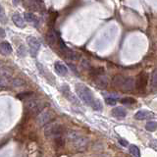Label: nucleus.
<instances>
[{
    "label": "nucleus",
    "instance_id": "obj_19",
    "mask_svg": "<svg viewBox=\"0 0 157 157\" xmlns=\"http://www.w3.org/2000/svg\"><path fill=\"white\" fill-rule=\"evenodd\" d=\"M125 78H126V77H124L123 75H120V74H118V75H115L112 78V85H113V87L121 88Z\"/></svg>",
    "mask_w": 157,
    "mask_h": 157
},
{
    "label": "nucleus",
    "instance_id": "obj_23",
    "mask_svg": "<svg viewBox=\"0 0 157 157\" xmlns=\"http://www.w3.org/2000/svg\"><path fill=\"white\" fill-rule=\"evenodd\" d=\"M10 85L12 87H15V88L24 87V85H26V82L23 81V80L20 78H15V79H12L10 81Z\"/></svg>",
    "mask_w": 157,
    "mask_h": 157
},
{
    "label": "nucleus",
    "instance_id": "obj_18",
    "mask_svg": "<svg viewBox=\"0 0 157 157\" xmlns=\"http://www.w3.org/2000/svg\"><path fill=\"white\" fill-rule=\"evenodd\" d=\"M61 91L63 92V94L65 95V96L68 98V99L71 100V102H74V103H78V100L76 99L75 96L72 94V92L70 91V88L69 87H67V85H64V87L61 88Z\"/></svg>",
    "mask_w": 157,
    "mask_h": 157
},
{
    "label": "nucleus",
    "instance_id": "obj_20",
    "mask_svg": "<svg viewBox=\"0 0 157 157\" xmlns=\"http://www.w3.org/2000/svg\"><path fill=\"white\" fill-rule=\"evenodd\" d=\"M12 20H13L14 24L16 25L18 27H25V21L22 18V16L19 14V13H16L13 15V17H12Z\"/></svg>",
    "mask_w": 157,
    "mask_h": 157
},
{
    "label": "nucleus",
    "instance_id": "obj_2",
    "mask_svg": "<svg viewBox=\"0 0 157 157\" xmlns=\"http://www.w3.org/2000/svg\"><path fill=\"white\" fill-rule=\"evenodd\" d=\"M46 104L43 101L38 99V98H30V99L27 100L26 105H25V109H26V113L30 116H38L41 111L45 109Z\"/></svg>",
    "mask_w": 157,
    "mask_h": 157
},
{
    "label": "nucleus",
    "instance_id": "obj_34",
    "mask_svg": "<svg viewBox=\"0 0 157 157\" xmlns=\"http://www.w3.org/2000/svg\"><path fill=\"white\" fill-rule=\"evenodd\" d=\"M5 20V11L1 5H0V21Z\"/></svg>",
    "mask_w": 157,
    "mask_h": 157
},
{
    "label": "nucleus",
    "instance_id": "obj_3",
    "mask_svg": "<svg viewBox=\"0 0 157 157\" xmlns=\"http://www.w3.org/2000/svg\"><path fill=\"white\" fill-rule=\"evenodd\" d=\"M76 93L79 96L82 102L88 104V105H92L95 100V98L92 94V91L88 88L87 85H82V84H77L76 85Z\"/></svg>",
    "mask_w": 157,
    "mask_h": 157
},
{
    "label": "nucleus",
    "instance_id": "obj_33",
    "mask_svg": "<svg viewBox=\"0 0 157 157\" xmlns=\"http://www.w3.org/2000/svg\"><path fill=\"white\" fill-rule=\"evenodd\" d=\"M18 54L20 55V56H25L26 55V49H25L24 45H21L19 49H18Z\"/></svg>",
    "mask_w": 157,
    "mask_h": 157
},
{
    "label": "nucleus",
    "instance_id": "obj_17",
    "mask_svg": "<svg viewBox=\"0 0 157 157\" xmlns=\"http://www.w3.org/2000/svg\"><path fill=\"white\" fill-rule=\"evenodd\" d=\"M154 116L153 113L148 112V111H138L135 113V118L137 120H145V119H150Z\"/></svg>",
    "mask_w": 157,
    "mask_h": 157
},
{
    "label": "nucleus",
    "instance_id": "obj_30",
    "mask_svg": "<svg viewBox=\"0 0 157 157\" xmlns=\"http://www.w3.org/2000/svg\"><path fill=\"white\" fill-rule=\"evenodd\" d=\"M91 107L93 108L94 110H102V108H103V106H102V103L100 102L99 100L98 99H95L94 100V102H93V104L91 105Z\"/></svg>",
    "mask_w": 157,
    "mask_h": 157
},
{
    "label": "nucleus",
    "instance_id": "obj_12",
    "mask_svg": "<svg viewBox=\"0 0 157 157\" xmlns=\"http://www.w3.org/2000/svg\"><path fill=\"white\" fill-rule=\"evenodd\" d=\"M146 84H147V75L144 73H141L138 76V79L137 82V88L138 90H143L146 87Z\"/></svg>",
    "mask_w": 157,
    "mask_h": 157
},
{
    "label": "nucleus",
    "instance_id": "obj_7",
    "mask_svg": "<svg viewBox=\"0 0 157 157\" xmlns=\"http://www.w3.org/2000/svg\"><path fill=\"white\" fill-rule=\"evenodd\" d=\"M27 44L30 46V52L33 56H36L38 50L41 49V42L36 38H33V36H30L27 38Z\"/></svg>",
    "mask_w": 157,
    "mask_h": 157
},
{
    "label": "nucleus",
    "instance_id": "obj_27",
    "mask_svg": "<svg viewBox=\"0 0 157 157\" xmlns=\"http://www.w3.org/2000/svg\"><path fill=\"white\" fill-rule=\"evenodd\" d=\"M145 129L147 131H150V132H154L156 129H157V122L154 121H150L148 122L147 124L145 125Z\"/></svg>",
    "mask_w": 157,
    "mask_h": 157
},
{
    "label": "nucleus",
    "instance_id": "obj_31",
    "mask_svg": "<svg viewBox=\"0 0 157 157\" xmlns=\"http://www.w3.org/2000/svg\"><path fill=\"white\" fill-rule=\"evenodd\" d=\"M9 85H10V79H5L0 77V88L7 87Z\"/></svg>",
    "mask_w": 157,
    "mask_h": 157
},
{
    "label": "nucleus",
    "instance_id": "obj_32",
    "mask_svg": "<svg viewBox=\"0 0 157 157\" xmlns=\"http://www.w3.org/2000/svg\"><path fill=\"white\" fill-rule=\"evenodd\" d=\"M106 103L109 104V105H115L116 104V99L115 98H112V97H106Z\"/></svg>",
    "mask_w": 157,
    "mask_h": 157
},
{
    "label": "nucleus",
    "instance_id": "obj_5",
    "mask_svg": "<svg viewBox=\"0 0 157 157\" xmlns=\"http://www.w3.org/2000/svg\"><path fill=\"white\" fill-rule=\"evenodd\" d=\"M53 119H54L53 112L49 109H44L43 111H41L36 116V123L39 126H45L50 124Z\"/></svg>",
    "mask_w": 157,
    "mask_h": 157
},
{
    "label": "nucleus",
    "instance_id": "obj_14",
    "mask_svg": "<svg viewBox=\"0 0 157 157\" xmlns=\"http://www.w3.org/2000/svg\"><path fill=\"white\" fill-rule=\"evenodd\" d=\"M13 51L12 49V46L10 45V43L6 41H3L0 43V53L3 55H10Z\"/></svg>",
    "mask_w": 157,
    "mask_h": 157
},
{
    "label": "nucleus",
    "instance_id": "obj_21",
    "mask_svg": "<svg viewBox=\"0 0 157 157\" xmlns=\"http://www.w3.org/2000/svg\"><path fill=\"white\" fill-rule=\"evenodd\" d=\"M35 96V92L33 91H27V92H21L17 95V97L21 100H29L30 98Z\"/></svg>",
    "mask_w": 157,
    "mask_h": 157
},
{
    "label": "nucleus",
    "instance_id": "obj_35",
    "mask_svg": "<svg viewBox=\"0 0 157 157\" xmlns=\"http://www.w3.org/2000/svg\"><path fill=\"white\" fill-rule=\"evenodd\" d=\"M6 36V33L5 30L2 29V27H0V38H4Z\"/></svg>",
    "mask_w": 157,
    "mask_h": 157
},
{
    "label": "nucleus",
    "instance_id": "obj_29",
    "mask_svg": "<svg viewBox=\"0 0 157 157\" xmlns=\"http://www.w3.org/2000/svg\"><path fill=\"white\" fill-rule=\"evenodd\" d=\"M121 103L127 104V105H129V104H134V103H135V99L133 97H124L121 99Z\"/></svg>",
    "mask_w": 157,
    "mask_h": 157
},
{
    "label": "nucleus",
    "instance_id": "obj_15",
    "mask_svg": "<svg viewBox=\"0 0 157 157\" xmlns=\"http://www.w3.org/2000/svg\"><path fill=\"white\" fill-rule=\"evenodd\" d=\"M112 115L117 119H123L127 115V111L122 107H115L112 110Z\"/></svg>",
    "mask_w": 157,
    "mask_h": 157
},
{
    "label": "nucleus",
    "instance_id": "obj_25",
    "mask_svg": "<svg viewBox=\"0 0 157 157\" xmlns=\"http://www.w3.org/2000/svg\"><path fill=\"white\" fill-rule=\"evenodd\" d=\"M129 150H130L131 154L134 157H140V150L137 145L132 144V145H130V147H129Z\"/></svg>",
    "mask_w": 157,
    "mask_h": 157
},
{
    "label": "nucleus",
    "instance_id": "obj_26",
    "mask_svg": "<svg viewBox=\"0 0 157 157\" xmlns=\"http://www.w3.org/2000/svg\"><path fill=\"white\" fill-rule=\"evenodd\" d=\"M54 143H55V146H56L57 148H62V147L65 146V138H64L63 137L55 138Z\"/></svg>",
    "mask_w": 157,
    "mask_h": 157
},
{
    "label": "nucleus",
    "instance_id": "obj_6",
    "mask_svg": "<svg viewBox=\"0 0 157 157\" xmlns=\"http://www.w3.org/2000/svg\"><path fill=\"white\" fill-rule=\"evenodd\" d=\"M59 48H60L61 53H62L66 58H68L69 60L77 61L80 59V54L77 53V52H75V51H73L72 49L68 48L66 44L64 43L61 39H59Z\"/></svg>",
    "mask_w": 157,
    "mask_h": 157
},
{
    "label": "nucleus",
    "instance_id": "obj_22",
    "mask_svg": "<svg viewBox=\"0 0 157 157\" xmlns=\"http://www.w3.org/2000/svg\"><path fill=\"white\" fill-rule=\"evenodd\" d=\"M25 20L29 23H33V24H38V18L33 15V13H25Z\"/></svg>",
    "mask_w": 157,
    "mask_h": 157
},
{
    "label": "nucleus",
    "instance_id": "obj_8",
    "mask_svg": "<svg viewBox=\"0 0 157 157\" xmlns=\"http://www.w3.org/2000/svg\"><path fill=\"white\" fill-rule=\"evenodd\" d=\"M25 7L27 8L30 11H41L44 8V3L42 1H38V0H33V1H25L23 2Z\"/></svg>",
    "mask_w": 157,
    "mask_h": 157
},
{
    "label": "nucleus",
    "instance_id": "obj_24",
    "mask_svg": "<svg viewBox=\"0 0 157 157\" xmlns=\"http://www.w3.org/2000/svg\"><path fill=\"white\" fill-rule=\"evenodd\" d=\"M90 74L91 76L93 77H99V76H102L104 74V69L103 68H91V69L90 70Z\"/></svg>",
    "mask_w": 157,
    "mask_h": 157
},
{
    "label": "nucleus",
    "instance_id": "obj_10",
    "mask_svg": "<svg viewBox=\"0 0 157 157\" xmlns=\"http://www.w3.org/2000/svg\"><path fill=\"white\" fill-rule=\"evenodd\" d=\"M46 41H47V43L51 46H54L56 45L57 41H59V38H58V35L57 33H55L54 30H49L47 35H46Z\"/></svg>",
    "mask_w": 157,
    "mask_h": 157
},
{
    "label": "nucleus",
    "instance_id": "obj_16",
    "mask_svg": "<svg viewBox=\"0 0 157 157\" xmlns=\"http://www.w3.org/2000/svg\"><path fill=\"white\" fill-rule=\"evenodd\" d=\"M12 74H13V70L10 67L3 65L0 68V77H2V78L9 79L12 76Z\"/></svg>",
    "mask_w": 157,
    "mask_h": 157
},
{
    "label": "nucleus",
    "instance_id": "obj_9",
    "mask_svg": "<svg viewBox=\"0 0 157 157\" xmlns=\"http://www.w3.org/2000/svg\"><path fill=\"white\" fill-rule=\"evenodd\" d=\"M135 79L132 78V77H126L124 82H123V84H122L121 88L123 90L131 91V90H133L135 88Z\"/></svg>",
    "mask_w": 157,
    "mask_h": 157
},
{
    "label": "nucleus",
    "instance_id": "obj_13",
    "mask_svg": "<svg viewBox=\"0 0 157 157\" xmlns=\"http://www.w3.org/2000/svg\"><path fill=\"white\" fill-rule=\"evenodd\" d=\"M54 69L55 72L60 76H66L68 74V68L60 62H56L54 64Z\"/></svg>",
    "mask_w": 157,
    "mask_h": 157
},
{
    "label": "nucleus",
    "instance_id": "obj_4",
    "mask_svg": "<svg viewBox=\"0 0 157 157\" xmlns=\"http://www.w3.org/2000/svg\"><path fill=\"white\" fill-rule=\"evenodd\" d=\"M66 129L62 125L56 124V123H50L46 125L44 128V135L47 138H55L61 137L63 135H65Z\"/></svg>",
    "mask_w": 157,
    "mask_h": 157
},
{
    "label": "nucleus",
    "instance_id": "obj_28",
    "mask_svg": "<svg viewBox=\"0 0 157 157\" xmlns=\"http://www.w3.org/2000/svg\"><path fill=\"white\" fill-rule=\"evenodd\" d=\"M151 85L153 88H157V70H154L151 75Z\"/></svg>",
    "mask_w": 157,
    "mask_h": 157
},
{
    "label": "nucleus",
    "instance_id": "obj_11",
    "mask_svg": "<svg viewBox=\"0 0 157 157\" xmlns=\"http://www.w3.org/2000/svg\"><path fill=\"white\" fill-rule=\"evenodd\" d=\"M94 84L96 85V87L100 88H106L107 85L109 84V81H108V78L105 76H99V77H96L94 80Z\"/></svg>",
    "mask_w": 157,
    "mask_h": 157
},
{
    "label": "nucleus",
    "instance_id": "obj_1",
    "mask_svg": "<svg viewBox=\"0 0 157 157\" xmlns=\"http://www.w3.org/2000/svg\"><path fill=\"white\" fill-rule=\"evenodd\" d=\"M65 137L72 143V145L76 149V151L82 152L87 149L88 145V140L87 137H82V135H80L78 132L68 130L65 133Z\"/></svg>",
    "mask_w": 157,
    "mask_h": 157
},
{
    "label": "nucleus",
    "instance_id": "obj_36",
    "mask_svg": "<svg viewBox=\"0 0 157 157\" xmlns=\"http://www.w3.org/2000/svg\"><path fill=\"white\" fill-rule=\"evenodd\" d=\"M119 143H120V144L121 145H123V146H127L128 145V143L126 140H119Z\"/></svg>",
    "mask_w": 157,
    "mask_h": 157
}]
</instances>
